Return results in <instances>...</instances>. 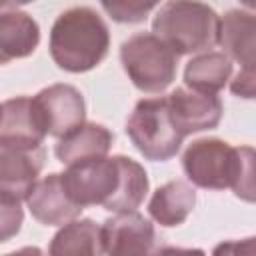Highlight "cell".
<instances>
[{
    "label": "cell",
    "mask_w": 256,
    "mask_h": 256,
    "mask_svg": "<svg viewBox=\"0 0 256 256\" xmlns=\"http://www.w3.org/2000/svg\"><path fill=\"white\" fill-rule=\"evenodd\" d=\"M222 252H230V254H256V236L252 238H242V240H230V242H222L214 248V254H222Z\"/></svg>",
    "instance_id": "cell-23"
},
{
    "label": "cell",
    "mask_w": 256,
    "mask_h": 256,
    "mask_svg": "<svg viewBox=\"0 0 256 256\" xmlns=\"http://www.w3.org/2000/svg\"><path fill=\"white\" fill-rule=\"evenodd\" d=\"M156 230L148 218L136 210L114 212L102 222V250L104 254H150L154 252Z\"/></svg>",
    "instance_id": "cell-8"
},
{
    "label": "cell",
    "mask_w": 256,
    "mask_h": 256,
    "mask_svg": "<svg viewBox=\"0 0 256 256\" xmlns=\"http://www.w3.org/2000/svg\"><path fill=\"white\" fill-rule=\"evenodd\" d=\"M240 4L244 8H248L250 12H256V0H240Z\"/></svg>",
    "instance_id": "cell-25"
},
{
    "label": "cell",
    "mask_w": 256,
    "mask_h": 256,
    "mask_svg": "<svg viewBox=\"0 0 256 256\" xmlns=\"http://www.w3.org/2000/svg\"><path fill=\"white\" fill-rule=\"evenodd\" d=\"M50 254L54 256H80V254H104L102 250V226L90 218L66 222L52 238Z\"/></svg>",
    "instance_id": "cell-17"
},
{
    "label": "cell",
    "mask_w": 256,
    "mask_h": 256,
    "mask_svg": "<svg viewBox=\"0 0 256 256\" xmlns=\"http://www.w3.org/2000/svg\"><path fill=\"white\" fill-rule=\"evenodd\" d=\"M238 166V150L220 138L194 140L182 154L186 178L206 190H224L232 186Z\"/></svg>",
    "instance_id": "cell-6"
},
{
    "label": "cell",
    "mask_w": 256,
    "mask_h": 256,
    "mask_svg": "<svg viewBox=\"0 0 256 256\" xmlns=\"http://www.w3.org/2000/svg\"><path fill=\"white\" fill-rule=\"evenodd\" d=\"M152 32L178 56L208 52L220 44V16L200 0H168L156 12Z\"/></svg>",
    "instance_id": "cell-2"
},
{
    "label": "cell",
    "mask_w": 256,
    "mask_h": 256,
    "mask_svg": "<svg viewBox=\"0 0 256 256\" xmlns=\"http://www.w3.org/2000/svg\"><path fill=\"white\" fill-rule=\"evenodd\" d=\"M20 202L22 200L0 198V238H2V242L10 240L20 230V224L24 218Z\"/></svg>",
    "instance_id": "cell-21"
},
{
    "label": "cell",
    "mask_w": 256,
    "mask_h": 256,
    "mask_svg": "<svg viewBox=\"0 0 256 256\" xmlns=\"http://www.w3.org/2000/svg\"><path fill=\"white\" fill-rule=\"evenodd\" d=\"M120 62L140 92L162 94L176 78L178 54L154 32H138L122 42Z\"/></svg>",
    "instance_id": "cell-4"
},
{
    "label": "cell",
    "mask_w": 256,
    "mask_h": 256,
    "mask_svg": "<svg viewBox=\"0 0 256 256\" xmlns=\"http://www.w3.org/2000/svg\"><path fill=\"white\" fill-rule=\"evenodd\" d=\"M34 0H0L2 8H16V6H22V4H30Z\"/></svg>",
    "instance_id": "cell-24"
},
{
    "label": "cell",
    "mask_w": 256,
    "mask_h": 256,
    "mask_svg": "<svg viewBox=\"0 0 256 256\" xmlns=\"http://www.w3.org/2000/svg\"><path fill=\"white\" fill-rule=\"evenodd\" d=\"M114 144V134L98 122H84L66 136L58 138L54 154L62 164H74L88 158L108 156Z\"/></svg>",
    "instance_id": "cell-13"
},
{
    "label": "cell",
    "mask_w": 256,
    "mask_h": 256,
    "mask_svg": "<svg viewBox=\"0 0 256 256\" xmlns=\"http://www.w3.org/2000/svg\"><path fill=\"white\" fill-rule=\"evenodd\" d=\"M196 206V190L186 180H170L158 186L148 202L150 218L164 226H180Z\"/></svg>",
    "instance_id": "cell-15"
},
{
    "label": "cell",
    "mask_w": 256,
    "mask_h": 256,
    "mask_svg": "<svg viewBox=\"0 0 256 256\" xmlns=\"http://www.w3.org/2000/svg\"><path fill=\"white\" fill-rule=\"evenodd\" d=\"M50 56L60 70L80 74L96 68L108 54L110 30L90 6L64 10L50 28Z\"/></svg>",
    "instance_id": "cell-1"
},
{
    "label": "cell",
    "mask_w": 256,
    "mask_h": 256,
    "mask_svg": "<svg viewBox=\"0 0 256 256\" xmlns=\"http://www.w3.org/2000/svg\"><path fill=\"white\" fill-rule=\"evenodd\" d=\"M62 182L78 206L98 204L106 210L122 186V158L120 154L98 156L68 164L66 172H62Z\"/></svg>",
    "instance_id": "cell-5"
},
{
    "label": "cell",
    "mask_w": 256,
    "mask_h": 256,
    "mask_svg": "<svg viewBox=\"0 0 256 256\" xmlns=\"http://www.w3.org/2000/svg\"><path fill=\"white\" fill-rule=\"evenodd\" d=\"M168 106L172 118L184 136L202 130H212L222 120V100L216 94L200 92L192 88H176L168 94Z\"/></svg>",
    "instance_id": "cell-10"
},
{
    "label": "cell",
    "mask_w": 256,
    "mask_h": 256,
    "mask_svg": "<svg viewBox=\"0 0 256 256\" xmlns=\"http://www.w3.org/2000/svg\"><path fill=\"white\" fill-rule=\"evenodd\" d=\"M98 2L104 8V12L120 24L142 22L160 4V0H98Z\"/></svg>",
    "instance_id": "cell-20"
},
{
    "label": "cell",
    "mask_w": 256,
    "mask_h": 256,
    "mask_svg": "<svg viewBox=\"0 0 256 256\" xmlns=\"http://www.w3.org/2000/svg\"><path fill=\"white\" fill-rule=\"evenodd\" d=\"M46 136L32 96H16L2 102L0 144L34 148L42 146Z\"/></svg>",
    "instance_id": "cell-12"
},
{
    "label": "cell",
    "mask_w": 256,
    "mask_h": 256,
    "mask_svg": "<svg viewBox=\"0 0 256 256\" xmlns=\"http://www.w3.org/2000/svg\"><path fill=\"white\" fill-rule=\"evenodd\" d=\"M230 92L244 100H256V62L244 64L230 80Z\"/></svg>",
    "instance_id": "cell-22"
},
{
    "label": "cell",
    "mask_w": 256,
    "mask_h": 256,
    "mask_svg": "<svg viewBox=\"0 0 256 256\" xmlns=\"http://www.w3.org/2000/svg\"><path fill=\"white\" fill-rule=\"evenodd\" d=\"M126 134L134 148L154 162H166L176 156L186 138L172 118L168 96L138 100L126 120Z\"/></svg>",
    "instance_id": "cell-3"
},
{
    "label": "cell",
    "mask_w": 256,
    "mask_h": 256,
    "mask_svg": "<svg viewBox=\"0 0 256 256\" xmlns=\"http://www.w3.org/2000/svg\"><path fill=\"white\" fill-rule=\"evenodd\" d=\"M220 46L242 66L256 62V12L236 8L220 16Z\"/></svg>",
    "instance_id": "cell-16"
},
{
    "label": "cell",
    "mask_w": 256,
    "mask_h": 256,
    "mask_svg": "<svg viewBox=\"0 0 256 256\" xmlns=\"http://www.w3.org/2000/svg\"><path fill=\"white\" fill-rule=\"evenodd\" d=\"M38 22L18 8H4L0 14V62L8 64L10 60L30 56L38 48Z\"/></svg>",
    "instance_id": "cell-14"
},
{
    "label": "cell",
    "mask_w": 256,
    "mask_h": 256,
    "mask_svg": "<svg viewBox=\"0 0 256 256\" xmlns=\"http://www.w3.org/2000/svg\"><path fill=\"white\" fill-rule=\"evenodd\" d=\"M232 76V58L224 52H202L194 56L184 68V84L192 90L220 92Z\"/></svg>",
    "instance_id": "cell-18"
},
{
    "label": "cell",
    "mask_w": 256,
    "mask_h": 256,
    "mask_svg": "<svg viewBox=\"0 0 256 256\" xmlns=\"http://www.w3.org/2000/svg\"><path fill=\"white\" fill-rule=\"evenodd\" d=\"M24 202L30 214L44 226H64L66 222L78 218L84 210L68 196L62 182V174L58 172L36 180Z\"/></svg>",
    "instance_id": "cell-11"
},
{
    "label": "cell",
    "mask_w": 256,
    "mask_h": 256,
    "mask_svg": "<svg viewBox=\"0 0 256 256\" xmlns=\"http://www.w3.org/2000/svg\"><path fill=\"white\" fill-rule=\"evenodd\" d=\"M46 150L42 146H6L0 144V198L26 200L44 166Z\"/></svg>",
    "instance_id": "cell-9"
},
{
    "label": "cell",
    "mask_w": 256,
    "mask_h": 256,
    "mask_svg": "<svg viewBox=\"0 0 256 256\" xmlns=\"http://www.w3.org/2000/svg\"><path fill=\"white\" fill-rule=\"evenodd\" d=\"M40 122L48 136L62 138L86 122V102L72 84H52L32 96Z\"/></svg>",
    "instance_id": "cell-7"
},
{
    "label": "cell",
    "mask_w": 256,
    "mask_h": 256,
    "mask_svg": "<svg viewBox=\"0 0 256 256\" xmlns=\"http://www.w3.org/2000/svg\"><path fill=\"white\" fill-rule=\"evenodd\" d=\"M236 150H238V166L230 190L234 192L236 198L256 204V148L236 146Z\"/></svg>",
    "instance_id": "cell-19"
}]
</instances>
